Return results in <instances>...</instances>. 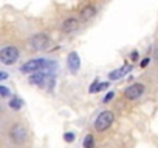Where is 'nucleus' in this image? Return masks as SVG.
I'll use <instances>...</instances> for the list:
<instances>
[{"mask_svg":"<svg viewBox=\"0 0 158 148\" xmlns=\"http://www.w3.org/2000/svg\"><path fill=\"white\" fill-rule=\"evenodd\" d=\"M51 66H54V63H51L47 59L37 57V59H31V60L25 62L20 66V71L25 72V74H33V72H37V71H45V69H48Z\"/></svg>","mask_w":158,"mask_h":148,"instance_id":"1","label":"nucleus"},{"mask_svg":"<svg viewBox=\"0 0 158 148\" xmlns=\"http://www.w3.org/2000/svg\"><path fill=\"white\" fill-rule=\"evenodd\" d=\"M19 57H20V51L14 45H6L0 49V63L2 65L11 66L19 60Z\"/></svg>","mask_w":158,"mask_h":148,"instance_id":"2","label":"nucleus"},{"mask_svg":"<svg viewBox=\"0 0 158 148\" xmlns=\"http://www.w3.org/2000/svg\"><path fill=\"white\" fill-rule=\"evenodd\" d=\"M113 120H115L113 113H112L110 110H104V111L99 113L98 117L95 119V122H93V128H95L98 133H104V131H107V130L112 127Z\"/></svg>","mask_w":158,"mask_h":148,"instance_id":"3","label":"nucleus"},{"mask_svg":"<svg viewBox=\"0 0 158 148\" xmlns=\"http://www.w3.org/2000/svg\"><path fill=\"white\" fill-rule=\"evenodd\" d=\"M10 139L13 143L16 145H22L27 142V137H28V131L27 128L22 125V123H14L11 128H10Z\"/></svg>","mask_w":158,"mask_h":148,"instance_id":"4","label":"nucleus"},{"mask_svg":"<svg viewBox=\"0 0 158 148\" xmlns=\"http://www.w3.org/2000/svg\"><path fill=\"white\" fill-rule=\"evenodd\" d=\"M30 45H31V48H33L34 51H45V49L50 48L51 39H50V36L45 34V33H37V34H34V36L31 37Z\"/></svg>","mask_w":158,"mask_h":148,"instance_id":"5","label":"nucleus"},{"mask_svg":"<svg viewBox=\"0 0 158 148\" xmlns=\"http://www.w3.org/2000/svg\"><path fill=\"white\" fill-rule=\"evenodd\" d=\"M144 91H146V85L141 84V82H135V84L129 85L124 90V97L127 100H136V99H139L144 94Z\"/></svg>","mask_w":158,"mask_h":148,"instance_id":"6","label":"nucleus"},{"mask_svg":"<svg viewBox=\"0 0 158 148\" xmlns=\"http://www.w3.org/2000/svg\"><path fill=\"white\" fill-rule=\"evenodd\" d=\"M50 77H51V74H50V72H45V71H37V72L30 74L28 82H30L31 85H36V87H44L45 84H48Z\"/></svg>","mask_w":158,"mask_h":148,"instance_id":"7","label":"nucleus"},{"mask_svg":"<svg viewBox=\"0 0 158 148\" xmlns=\"http://www.w3.org/2000/svg\"><path fill=\"white\" fill-rule=\"evenodd\" d=\"M79 20L77 17H67L62 23H60V33H64V34H73L74 31H77L79 29Z\"/></svg>","mask_w":158,"mask_h":148,"instance_id":"8","label":"nucleus"},{"mask_svg":"<svg viewBox=\"0 0 158 148\" xmlns=\"http://www.w3.org/2000/svg\"><path fill=\"white\" fill-rule=\"evenodd\" d=\"M96 14H98V8L95 5L89 3V5H85L81 10V13H79V20H81V22H90Z\"/></svg>","mask_w":158,"mask_h":148,"instance_id":"9","label":"nucleus"},{"mask_svg":"<svg viewBox=\"0 0 158 148\" xmlns=\"http://www.w3.org/2000/svg\"><path fill=\"white\" fill-rule=\"evenodd\" d=\"M67 65H68V69L74 74L79 71V68H81V60H79V56L76 51H71L67 57Z\"/></svg>","mask_w":158,"mask_h":148,"instance_id":"10","label":"nucleus"},{"mask_svg":"<svg viewBox=\"0 0 158 148\" xmlns=\"http://www.w3.org/2000/svg\"><path fill=\"white\" fill-rule=\"evenodd\" d=\"M130 69H132L130 65H126L124 68H118V69H115V71H112V72L109 74V79H110V80H118V79H121V77L124 76L126 72H129Z\"/></svg>","mask_w":158,"mask_h":148,"instance_id":"11","label":"nucleus"},{"mask_svg":"<svg viewBox=\"0 0 158 148\" xmlns=\"http://www.w3.org/2000/svg\"><path fill=\"white\" fill-rule=\"evenodd\" d=\"M8 105H10V108H11V110H14V111H19V110L23 107V102H22V99H20V97L14 96V97H11V99H10Z\"/></svg>","mask_w":158,"mask_h":148,"instance_id":"12","label":"nucleus"},{"mask_svg":"<svg viewBox=\"0 0 158 148\" xmlns=\"http://www.w3.org/2000/svg\"><path fill=\"white\" fill-rule=\"evenodd\" d=\"M82 145H84V148H95V139H93V136L92 134H87L84 137Z\"/></svg>","mask_w":158,"mask_h":148,"instance_id":"13","label":"nucleus"},{"mask_svg":"<svg viewBox=\"0 0 158 148\" xmlns=\"http://www.w3.org/2000/svg\"><path fill=\"white\" fill-rule=\"evenodd\" d=\"M10 96H11L10 88L5 85H0V97H10Z\"/></svg>","mask_w":158,"mask_h":148,"instance_id":"14","label":"nucleus"},{"mask_svg":"<svg viewBox=\"0 0 158 148\" xmlns=\"http://www.w3.org/2000/svg\"><path fill=\"white\" fill-rule=\"evenodd\" d=\"M74 139H76V136H74V133H71V131H67V133L64 134V140H65L67 143L74 142Z\"/></svg>","mask_w":158,"mask_h":148,"instance_id":"15","label":"nucleus"},{"mask_svg":"<svg viewBox=\"0 0 158 148\" xmlns=\"http://www.w3.org/2000/svg\"><path fill=\"white\" fill-rule=\"evenodd\" d=\"M98 85H99V80L96 79V80L92 84V87H90V90H89V91H90L92 94H93V93H96V91H98Z\"/></svg>","mask_w":158,"mask_h":148,"instance_id":"16","label":"nucleus"},{"mask_svg":"<svg viewBox=\"0 0 158 148\" xmlns=\"http://www.w3.org/2000/svg\"><path fill=\"white\" fill-rule=\"evenodd\" d=\"M113 96H115V93H113V91L107 93V94H106V97L102 99V102H104V103H109V102H110V100L113 99Z\"/></svg>","mask_w":158,"mask_h":148,"instance_id":"17","label":"nucleus"},{"mask_svg":"<svg viewBox=\"0 0 158 148\" xmlns=\"http://www.w3.org/2000/svg\"><path fill=\"white\" fill-rule=\"evenodd\" d=\"M153 60L158 62V42H156V45L153 46Z\"/></svg>","mask_w":158,"mask_h":148,"instance_id":"18","label":"nucleus"},{"mask_svg":"<svg viewBox=\"0 0 158 148\" xmlns=\"http://www.w3.org/2000/svg\"><path fill=\"white\" fill-rule=\"evenodd\" d=\"M130 60L132 62H136L138 60V51H132L130 53Z\"/></svg>","mask_w":158,"mask_h":148,"instance_id":"19","label":"nucleus"},{"mask_svg":"<svg viewBox=\"0 0 158 148\" xmlns=\"http://www.w3.org/2000/svg\"><path fill=\"white\" fill-rule=\"evenodd\" d=\"M149 62H150V59H149V57H146V59H143V60H141L139 66H141V68H146V66L149 65Z\"/></svg>","mask_w":158,"mask_h":148,"instance_id":"20","label":"nucleus"},{"mask_svg":"<svg viewBox=\"0 0 158 148\" xmlns=\"http://www.w3.org/2000/svg\"><path fill=\"white\" fill-rule=\"evenodd\" d=\"M6 79H8V72L6 71H0V82L6 80Z\"/></svg>","mask_w":158,"mask_h":148,"instance_id":"21","label":"nucleus"}]
</instances>
